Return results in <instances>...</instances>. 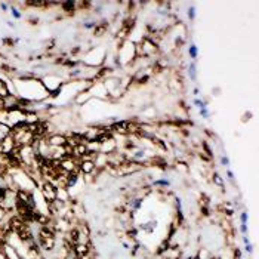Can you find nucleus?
I'll list each match as a JSON object with an SVG mask.
<instances>
[{
  "label": "nucleus",
  "mask_w": 259,
  "mask_h": 259,
  "mask_svg": "<svg viewBox=\"0 0 259 259\" xmlns=\"http://www.w3.org/2000/svg\"><path fill=\"white\" fill-rule=\"evenodd\" d=\"M40 243H42V246L44 249H52L53 247V235H52L50 231L43 229L40 232Z\"/></svg>",
  "instance_id": "obj_1"
},
{
  "label": "nucleus",
  "mask_w": 259,
  "mask_h": 259,
  "mask_svg": "<svg viewBox=\"0 0 259 259\" xmlns=\"http://www.w3.org/2000/svg\"><path fill=\"white\" fill-rule=\"evenodd\" d=\"M43 193H44V197H46L49 201L56 200V194H58V191H56V188H53L50 184H46V185H44Z\"/></svg>",
  "instance_id": "obj_2"
},
{
  "label": "nucleus",
  "mask_w": 259,
  "mask_h": 259,
  "mask_svg": "<svg viewBox=\"0 0 259 259\" xmlns=\"http://www.w3.org/2000/svg\"><path fill=\"white\" fill-rule=\"evenodd\" d=\"M188 74H190V79H191L193 82L197 80V65H196V62H191V64H190V67H188Z\"/></svg>",
  "instance_id": "obj_3"
},
{
  "label": "nucleus",
  "mask_w": 259,
  "mask_h": 259,
  "mask_svg": "<svg viewBox=\"0 0 259 259\" xmlns=\"http://www.w3.org/2000/svg\"><path fill=\"white\" fill-rule=\"evenodd\" d=\"M188 55H190V58L197 59V56H198V47H197L196 44H191V46L188 47Z\"/></svg>",
  "instance_id": "obj_4"
},
{
  "label": "nucleus",
  "mask_w": 259,
  "mask_h": 259,
  "mask_svg": "<svg viewBox=\"0 0 259 259\" xmlns=\"http://www.w3.org/2000/svg\"><path fill=\"white\" fill-rule=\"evenodd\" d=\"M77 175L76 173H68V178H67V187H73L76 182H77Z\"/></svg>",
  "instance_id": "obj_5"
},
{
  "label": "nucleus",
  "mask_w": 259,
  "mask_h": 259,
  "mask_svg": "<svg viewBox=\"0 0 259 259\" xmlns=\"http://www.w3.org/2000/svg\"><path fill=\"white\" fill-rule=\"evenodd\" d=\"M142 203H144V200H142V198H135V200L132 201L130 207H132L133 210H139V209H141V206H142Z\"/></svg>",
  "instance_id": "obj_6"
},
{
  "label": "nucleus",
  "mask_w": 259,
  "mask_h": 259,
  "mask_svg": "<svg viewBox=\"0 0 259 259\" xmlns=\"http://www.w3.org/2000/svg\"><path fill=\"white\" fill-rule=\"evenodd\" d=\"M194 105H196L198 110H201V108H207V102L203 101V99H198V98L194 99Z\"/></svg>",
  "instance_id": "obj_7"
},
{
  "label": "nucleus",
  "mask_w": 259,
  "mask_h": 259,
  "mask_svg": "<svg viewBox=\"0 0 259 259\" xmlns=\"http://www.w3.org/2000/svg\"><path fill=\"white\" fill-rule=\"evenodd\" d=\"M153 185H160V187H170V181L169 179H159V181H154Z\"/></svg>",
  "instance_id": "obj_8"
},
{
  "label": "nucleus",
  "mask_w": 259,
  "mask_h": 259,
  "mask_svg": "<svg viewBox=\"0 0 259 259\" xmlns=\"http://www.w3.org/2000/svg\"><path fill=\"white\" fill-rule=\"evenodd\" d=\"M200 116H201L203 119H209V117H210V111H209L207 108H201V110H200Z\"/></svg>",
  "instance_id": "obj_9"
},
{
  "label": "nucleus",
  "mask_w": 259,
  "mask_h": 259,
  "mask_svg": "<svg viewBox=\"0 0 259 259\" xmlns=\"http://www.w3.org/2000/svg\"><path fill=\"white\" fill-rule=\"evenodd\" d=\"M188 18H190V19H196V7H194V6H191V7L188 9Z\"/></svg>",
  "instance_id": "obj_10"
},
{
  "label": "nucleus",
  "mask_w": 259,
  "mask_h": 259,
  "mask_svg": "<svg viewBox=\"0 0 259 259\" xmlns=\"http://www.w3.org/2000/svg\"><path fill=\"white\" fill-rule=\"evenodd\" d=\"M221 165L225 166V168H228V166H229V159H228L227 156H222V157H221Z\"/></svg>",
  "instance_id": "obj_11"
},
{
  "label": "nucleus",
  "mask_w": 259,
  "mask_h": 259,
  "mask_svg": "<svg viewBox=\"0 0 259 259\" xmlns=\"http://www.w3.org/2000/svg\"><path fill=\"white\" fill-rule=\"evenodd\" d=\"M247 219H249L247 212H241V213H240V221H241V224H247Z\"/></svg>",
  "instance_id": "obj_12"
},
{
  "label": "nucleus",
  "mask_w": 259,
  "mask_h": 259,
  "mask_svg": "<svg viewBox=\"0 0 259 259\" xmlns=\"http://www.w3.org/2000/svg\"><path fill=\"white\" fill-rule=\"evenodd\" d=\"M227 178L229 179V181H234V173H232V170H227Z\"/></svg>",
  "instance_id": "obj_13"
},
{
  "label": "nucleus",
  "mask_w": 259,
  "mask_h": 259,
  "mask_svg": "<svg viewBox=\"0 0 259 259\" xmlns=\"http://www.w3.org/2000/svg\"><path fill=\"white\" fill-rule=\"evenodd\" d=\"M240 231H241L243 234H246V232H247V224H241V225H240Z\"/></svg>",
  "instance_id": "obj_14"
},
{
  "label": "nucleus",
  "mask_w": 259,
  "mask_h": 259,
  "mask_svg": "<svg viewBox=\"0 0 259 259\" xmlns=\"http://www.w3.org/2000/svg\"><path fill=\"white\" fill-rule=\"evenodd\" d=\"M244 250H246V252H247V253H250V252H252V250H253V246H252V244H250V243H249V244H246V247H244Z\"/></svg>",
  "instance_id": "obj_15"
},
{
  "label": "nucleus",
  "mask_w": 259,
  "mask_h": 259,
  "mask_svg": "<svg viewBox=\"0 0 259 259\" xmlns=\"http://www.w3.org/2000/svg\"><path fill=\"white\" fill-rule=\"evenodd\" d=\"M141 157H144V151H136L135 153V159H141Z\"/></svg>",
  "instance_id": "obj_16"
},
{
  "label": "nucleus",
  "mask_w": 259,
  "mask_h": 259,
  "mask_svg": "<svg viewBox=\"0 0 259 259\" xmlns=\"http://www.w3.org/2000/svg\"><path fill=\"white\" fill-rule=\"evenodd\" d=\"M85 27H86V28H95L96 24H95V22H89V24H85Z\"/></svg>",
  "instance_id": "obj_17"
},
{
  "label": "nucleus",
  "mask_w": 259,
  "mask_h": 259,
  "mask_svg": "<svg viewBox=\"0 0 259 259\" xmlns=\"http://www.w3.org/2000/svg\"><path fill=\"white\" fill-rule=\"evenodd\" d=\"M12 13H13V16H15V18H21V13H19V12H16V9H12Z\"/></svg>",
  "instance_id": "obj_18"
},
{
  "label": "nucleus",
  "mask_w": 259,
  "mask_h": 259,
  "mask_svg": "<svg viewBox=\"0 0 259 259\" xmlns=\"http://www.w3.org/2000/svg\"><path fill=\"white\" fill-rule=\"evenodd\" d=\"M240 258H241V252L237 249V250H235V259H240Z\"/></svg>",
  "instance_id": "obj_19"
},
{
  "label": "nucleus",
  "mask_w": 259,
  "mask_h": 259,
  "mask_svg": "<svg viewBox=\"0 0 259 259\" xmlns=\"http://www.w3.org/2000/svg\"><path fill=\"white\" fill-rule=\"evenodd\" d=\"M193 93H194V95L197 96V95L200 93V89H198V87H194V90H193Z\"/></svg>",
  "instance_id": "obj_20"
},
{
  "label": "nucleus",
  "mask_w": 259,
  "mask_h": 259,
  "mask_svg": "<svg viewBox=\"0 0 259 259\" xmlns=\"http://www.w3.org/2000/svg\"><path fill=\"white\" fill-rule=\"evenodd\" d=\"M243 243H244V244H249V243H250V241H249V238H247L246 235H243Z\"/></svg>",
  "instance_id": "obj_21"
},
{
  "label": "nucleus",
  "mask_w": 259,
  "mask_h": 259,
  "mask_svg": "<svg viewBox=\"0 0 259 259\" xmlns=\"http://www.w3.org/2000/svg\"><path fill=\"white\" fill-rule=\"evenodd\" d=\"M215 181L218 182V184H221L222 181H221V178H219V175H215Z\"/></svg>",
  "instance_id": "obj_22"
}]
</instances>
